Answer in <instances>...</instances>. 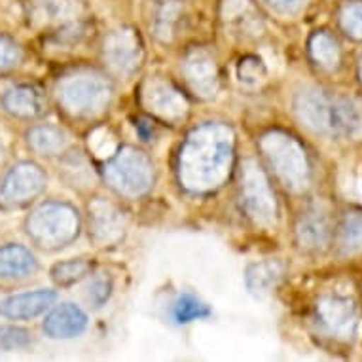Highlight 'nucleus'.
Instances as JSON below:
<instances>
[{
    "label": "nucleus",
    "mask_w": 362,
    "mask_h": 362,
    "mask_svg": "<svg viewBox=\"0 0 362 362\" xmlns=\"http://www.w3.org/2000/svg\"><path fill=\"white\" fill-rule=\"evenodd\" d=\"M27 233L42 249H61L80 233V214L72 205L61 202L42 203L27 218Z\"/></svg>",
    "instance_id": "2"
},
{
    "label": "nucleus",
    "mask_w": 362,
    "mask_h": 362,
    "mask_svg": "<svg viewBox=\"0 0 362 362\" xmlns=\"http://www.w3.org/2000/svg\"><path fill=\"white\" fill-rule=\"evenodd\" d=\"M334 135L362 137V107L347 97H334Z\"/></svg>",
    "instance_id": "22"
},
{
    "label": "nucleus",
    "mask_w": 362,
    "mask_h": 362,
    "mask_svg": "<svg viewBox=\"0 0 362 362\" xmlns=\"http://www.w3.org/2000/svg\"><path fill=\"white\" fill-rule=\"evenodd\" d=\"M91 269V264L83 258H71V260L59 262L52 267V279L61 286L74 285L76 281H80L82 277L89 274Z\"/></svg>",
    "instance_id": "27"
},
{
    "label": "nucleus",
    "mask_w": 362,
    "mask_h": 362,
    "mask_svg": "<svg viewBox=\"0 0 362 362\" xmlns=\"http://www.w3.org/2000/svg\"><path fill=\"white\" fill-rule=\"evenodd\" d=\"M281 275H283V266L279 262H255L245 272V285L252 296L264 298L277 286Z\"/></svg>",
    "instance_id": "21"
},
{
    "label": "nucleus",
    "mask_w": 362,
    "mask_h": 362,
    "mask_svg": "<svg viewBox=\"0 0 362 362\" xmlns=\"http://www.w3.org/2000/svg\"><path fill=\"white\" fill-rule=\"evenodd\" d=\"M33 344V334L19 327H0V349H25Z\"/></svg>",
    "instance_id": "30"
},
{
    "label": "nucleus",
    "mask_w": 362,
    "mask_h": 362,
    "mask_svg": "<svg viewBox=\"0 0 362 362\" xmlns=\"http://www.w3.org/2000/svg\"><path fill=\"white\" fill-rule=\"evenodd\" d=\"M260 148L288 190L300 192L308 188L311 169L305 150L296 139L283 131H272L262 137Z\"/></svg>",
    "instance_id": "3"
},
{
    "label": "nucleus",
    "mask_w": 362,
    "mask_h": 362,
    "mask_svg": "<svg viewBox=\"0 0 362 362\" xmlns=\"http://www.w3.org/2000/svg\"><path fill=\"white\" fill-rule=\"evenodd\" d=\"M27 143L35 152L44 156L59 154L69 143L66 133L55 125H36L27 133Z\"/></svg>",
    "instance_id": "23"
},
{
    "label": "nucleus",
    "mask_w": 362,
    "mask_h": 362,
    "mask_svg": "<svg viewBox=\"0 0 362 362\" xmlns=\"http://www.w3.org/2000/svg\"><path fill=\"white\" fill-rule=\"evenodd\" d=\"M110 291H112V285L107 277H97V279L91 281V285L88 286V300L95 308H101L103 303L107 302L108 296H110Z\"/></svg>",
    "instance_id": "34"
},
{
    "label": "nucleus",
    "mask_w": 362,
    "mask_h": 362,
    "mask_svg": "<svg viewBox=\"0 0 362 362\" xmlns=\"http://www.w3.org/2000/svg\"><path fill=\"white\" fill-rule=\"evenodd\" d=\"M141 101L148 112L163 119H171V122L180 119L188 110L186 97L173 83L160 78H152L148 82H144L141 89Z\"/></svg>",
    "instance_id": "10"
},
{
    "label": "nucleus",
    "mask_w": 362,
    "mask_h": 362,
    "mask_svg": "<svg viewBox=\"0 0 362 362\" xmlns=\"http://www.w3.org/2000/svg\"><path fill=\"white\" fill-rule=\"evenodd\" d=\"M233 131L226 124H205L192 131L178 156L180 185L190 192L218 188L233 160Z\"/></svg>",
    "instance_id": "1"
},
{
    "label": "nucleus",
    "mask_w": 362,
    "mask_h": 362,
    "mask_svg": "<svg viewBox=\"0 0 362 362\" xmlns=\"http://www.w3.org/2000/svg\"><path fill=\"white\" fill-rule=\"evenodd\" d=\"M89 148L93 150V154L99 158H112L116 154V139L108 129L99 127L89 135Z\"/></svg>",
    "instance_id": "31"
},
{
    "label": "nucleus",
    "mask_w": 362,
    "mask_h": 362,
    "mask_svg": "<svg viewBox=\"0 0 362 362\" xmlns=\"http://www.w3.org/2000/svg\"><path fill=\"white\" fill-rule=\"evenodd\" d=\"M55 298H57V294L54 291H46V288L13 294V296L0 302V315L6 319H12V321L35 319L54 305Z\"/></svg>",
    "instance_id": "15"
},
{
    "label": "nucleus",
    "mask_w": 362,
    "mask_h": 362,
    "mask_svg": "<svg viewBox=\"0 0 362 362\" xmlns=\"http://www.w3.org/2000/svg\"><path fill=\"white\" fill-rule=\"evenodd\" d=\"M88 327V315L74 303H61L46 317L42 325L48 338L71 339L76 338Z\"/></svg>",
    "instance_id": "17"
},
{
    "label": "nucleus",
    "mask_w": 362,
    "mask_h": 362,
    "mask_svg": "<svg viewBox=\"0 0 362 362\" xmlns=\"http://www.w3.org/2000/svg\"><path fill=\"white\" fill-rule=\"evenodd\" d=\"M57 101L72 116H97L112 99V86L99 74L78 72L65 76L55 88Z\"/></svg>",
    "instance_id": "4"
},
{
    "label": "nucleus",
    "mask_w": 362,
    "mask_h": 362,
    "mask_svg": "<svg viewBox=\"0 0 362 362\" xmlns=\"http://www.w3.org/2000/svg\"><path fill=\"white\" fill-rule=\"evenodd\" d=\"M21 57H23V52L18 42L0 35V72L12 71L13 66L21 63Z\"/></svg>",
    "instance_id": "32"
},
{
    "label": "nucleus",
    "mask_w": 362,
    "mask_h": 362,
    "mask_svg": "<svg viewBox=\"0 0 362 362\" xmlns=\"http://www.w3.org/2000/svg\"><path fill=\"white\" fill-rule=\"evenodd\" d=\"M220 16L230 29L239 35H256L260 30V13L250 0H222Z\"/></svg>",
    "instance_id": "19"
},
{
    "label": "nucleus",
    "mask_w": 362,
    "mask_h": 362,
    "mask_svg": "<svg viewBox=\"0 0 362 362\" xmlns=\"http://www.w3.org/2000/svg\"><path fill=\"white\" fill-rule=\"evenodd\" d=\"M317 317L322 327L338 338H351L358 327L355 303L338 294H327L317 302Z\"/></svg>",
    "instance_id": "11"
},
{
    "label": "nucleus",
    "mask_w": 362,
    "mask_h": 362,
    "mask_svg": "<svg viewBox=\"0 0 362 362\" xmlns=\"http://www.w3.org/2000/svg\"><path fill=\"white\" fill-rule=\"evenodd\" d=\"M83 12L80 0H30L29 21L35 27H65L74 23Z\"/></svg>",
    "instance_id": "14"
},
{
    "label": "nucleus",
    "mask_w": 362,
    "mask_h": 362,
    "mask_svg": "<svg viewBox=\"0 0 362 362\" xmlns=\"http://www.w3.org/2000/svg\"><path fill=\"white\" fill-rule=\"evenodd\" d=\"M339 25L351 38L362 40V2L358 0L345 2L339 10Z\"/></svg>",
    "instance_id": "29"
},
{
    "label": "nucleus",
    "mask_w": 362,
    "mask_h": 362,
    "mask_svg": "<svg viewBox=\"0 0 362 362\" xmlns=\"http://www.w3.org/2000/svg\"><path fill=\"white\" fill-rule=\"evenodd\" d=\"M332 235L330 218L322 209H309L298 218L296 224V239L298 245L311 252L327 249L328 241Z\"/></svg>",
    "instance_id": "16"
},
{
    "label": "nucleus",
    "mask_w": 362,
    "mask_h": 362,
    "mask_svg": "<svg viewBox=\"0 0 362 362\" xmlns=\"http://www.w3.org/2000/svg\"><path fill=\"white\" fill-rule=\"evenodd\" d=\"M103 55L110 71L119 76H129L143 61V42L129 27L110 30L103 44Z\"/></svg>",
    "instance_id": "8"
},
{
    "label": "nucleus",
    "mask_w": 362,
    "mask_h": 362,
    "mask_svg": "<svg viewBox=\"0 0 362 362\" xmlns=\"http://www.w3.org/2000/svg\"><path fill=\"white\" fill-rule=\"evenodd\" d=\"M339 250L344 255L362 252V213H347L339 224L338 232Z\"/></svg>",
    "instance_id": "26"
},
{
    "label": "nucleus",
    "mask_w": 362,
    "mask_h": 362,
    "mask_svg": "<svg viewBox=\"0 0 362 362\" xmlns=\"http://www.w3.org/2000/svg\"><path fill=\"white\" fill-rule=\"evenodd\" d=\"M46 188V173L33 161H21L4 175L0 182V199L6 205H25Z\"/></svg>",
    "instance_id": "7"
},
{
    "label": "nucleus",
    "mask_w": 362,
    "mask_h": 362,
    "mask_svg": "<svg viewBox=\"0 0 362 362\" xmlns=\"http://www.w3.org/2000/svg\"><path fill=\"white\" fill-rule=\"evenodd\" d=\"M361 80H362V61H361Z\"/></svg>",
    "instance_id": "38"
},
{
    "label": "nucleus",
    "mask_w": 362,
    "mask_h": 362,
    "mask_svg": "<svg viewBox=\"0 0 362 362\" xmlns=\"http://www.w3.org/2000/svg\"><path fill=\"white\" fill-rule=\"evenodd\" d=\"M36 258L23 245H6L0 247V279H23L35 274Z\"/></svg>",
    "instance_id": "20"
},
{
    "label": "nucleus",
    "mask_w": 362,
    "mask_h": 362,
    "mask_svg": "<svg viewBox=\"0 0 362 362\" xmlns=\"http://www.w3.org/2000/svg\"><path fill=\"white\" fill-rule=\"evenodd\" d=\"M241 203L256 224L272 226L277 218V203L266 173L258 161L247 160L241 171Z\"/></svg>",
    "instance_id": "6"
},
{
    "label": "nucleus",
    "mask_w": 362,
    "mask_h": 362,
    "mask_svg": "<svg viewBox=\"0 0 362 362\" xmlns=\"http://www.w3.org/2000/svg\"><path fill=\"white\" fill-rule=\"evenodd\" d=\"M105 178L122 196L139 197L154 185V165L144 152L127 146L108 158Z\"/></svg>",
    "instance_id": "5"
},
{
    "label": "nucleus",
    "mask_w": 362,
    "mask_h": 362,
    "mask_svg": "<svg viewBox=\"0 0 362 362\" xmlns=\"http://www.w3.org/2000/svg\"><path fill=\"white\" fill-rule=\"evenodd\" d=\"M238 74L241 82L247 83V86H255L266 76V69H264V63L258 57L249 55V57H243L239 61Z\"/></svg>",
    "instance_id": "33"
},
{
    "label": "nucleus",
    "mask_w": 362,
    "mask_h": 362,
    "mask_svg": "<svg viewBox=\"0 0 362 362\" xmlns=\"http://www.w3.org/2000/svg\"><path fill=\"white\" fill-rule=\"evenodd\" d=\"M89 232L99 245L116 243L125 232V216L116 205L95 199L89 205Z\"/></svg>",
    "instance_id": "13"
},
{
    "label": "nucleus",
    "mask_w": 362,
    "mask_h": 362,
    "mask_svg": "<svg viewBox=\"0 0 362 362\" xmlns=\"http://www.w3.org/2000/svg\"><path fill=\"white\" fill-rule=\"evenodd\" d=\"M182 74L190 88L203 99H211L218 91V66L205 49H192L182 61Z\"/></svg>",
    "instance_id": "12"
},
{
    "label": "nucleus",
    "mask_w": 362,
    "mask_h": 362,
    "mask_svg": "<svg viewBox=\"0 0 362 362\" xmlns=\"http://www.w3.org/2000/svg\"><path fill=\"white\" fill-rule=\"evenodd\" d=\"M209 308L203 302H199L197 298L192 294H182L177 298V302L173 303V319L178 325H186V322L199 321L209 317Z\"/></svg>",
    "instance_id": "28"
},
{
    "label": "nucleus",
    "mask_w": 362,
    "mask_h": 362,
    "mask_svg": "<svg viewBox=\"0 0 362 362\" xmlns=\"http://www.w3.org/2000/svg\"><path fill=\"white\" fill-rule=\"evenodd\" d=\"M2 158H4V150H2V144H0V163H2Z\"/></svg>",
    "instance_id": "37"
},
{
    "label": "nucleus",
    "mask_w": 362,
    "mask_h": 362,
    "mask_svg": "<svg viewBox=\"0 0 362 362\" xmlns=\"http://www.w3.org/2000/svg\"><path fill=\"white\" fill-rule=\"evenodd\" d=\"M294 110L308 129L334 135V97H328L321 89H303L294 99Z\"/></svg>",
    "instance_id": "9"
},
{
    "label": "nucleus",
    "mask_w": 362,
    "mask_h": 362,
    "mask_svg": "<svg viewBox=\"0 0 362 362\" xmlns=\"http://www.w3.org/2000/svg\"><path fill=\"white\" fill-rule=\"evenodd\" d=\"M356 188H358V194H356V196L361 197V202H362V180H356Z\"/></svg>",
    "instance_id": "36"
},
{
    "label": "nucleus",
    "mask_w": 362,
    "mask_h": 362,
    "mask_svg": "<svg viewBox=\"0 0 362 362\" xmlns=\"http://www.w3.org/2000/svg\"><path fill=\"white\" fill-rule=\"evenodd\" d=\"M182 21V6L178 0H165L154 16V35L161 42H169L175 38L178 25Z\"/></svg>",
    "instance_id": "24"
},
{
    "label": "nucleus",
    "mask_w": 362,
    "mask_h": 362,
    "mask_svg": "<svg viewBox=\"0 0 362 362\" xmlns=\"http://www.w3.org/2000/svg\"><path fill=\"white\" fill-rule=\"evenodd\" d=\"M2 107L16 118L33 119L44 114V97L35 86H13L2 95Z\"/></svg>",
    "instance_id": "18"
},
{
    "label": "nucleus",
    "mask_w": 362,
    "mask_h": 362,
    "mask_svg": "<svg viewBox=\"0 0 362 362\" xmlns=\"http://www.w3.org/2000/svg\"><path fill=\"white\" fill-rule=\"evenodd\" d=\"M266 2L275 12L283 13V16H298L308 4V0H266Z\"/></svg>",
    "instance_id": "35"
},
{
    "label": "nucleus",
    "mask_w": 362,
    "mask_h": 362,
    "mask_svg": "<svg viewBox=\"0 0 362 362\" xmlns=\"http://www.w3.org/2000/svg\"><path fill=\"white\" fill-rule=\"evenodd\" d=\"M309 54L313 57L317 65H321L322 69L332 71L339 65L341 54H339L338 42L334 40L328 33H315L309 40Z\"/></svg>",
    "instance_id": "25"
}]
</instances>
